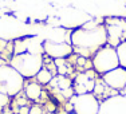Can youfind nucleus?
Wrapping results in <instances>:
<instances>
[{"label":"nucleus","mask_w":126,"mask_h":114,"mask_svg":"<svg viewBox=\"0 0 126 114\" xmlns=\"http://www.w3.org/2000/svg\"><path fill=\"white\" fill-rule=\"evenodd\" d=\"M70 43L77 55L90 58L95 51L107 44V34L103 24H98L94 28H75L70 34Z\"/></svg>","instance_id":"nucleus-1"},{"label":"nucleus","mask_w":126,"mask_h":114,"mask_svg":"<svg viewBox=\"0 0 126 114\" xmlns=\"http://www.w3.org/2000/svg\"><path fill=\"white\" fill-rule=\"evenodd\" d=\"M10 65L23 78H31L36 75L43 67V55L31 52L17 54L11 58Z\"/></svg>","instance_id":"nucleus-2"},{"label":"nucleus","mask_w":126,"mask_h":114,"mask_svg":"<svg viewBox=\"0 0 126 114\" xmlns=\"http://www.w3.org/2000/svg\"><path fill=\"white\" fill-rule=\"evenodd\" d=\"M91 65L93 70L98 74H102V75L119 67V61L115 47L110 46V44H105L103 47L97 50L95 54L93 55Z\"/></svg>","instance_id":"nucleus-3"},{"label":"nucleus","mask_w":126,"mask_h":114,"mask_svg":"<svg viewBox=\"0 0 126 114\" xmlns=\"http://www.w3.org/2000/svg\"><path fill=\"white\" fill-rule=\"evenodd\" d=\"M23 85H24V78L11 65L0 66V93L14 97L22 91Z\"/></svg>","instance_id":"nucleus-4"},{"label":"nucleus","mask_w":126,"mask_h":114,"mask_svg":"<svg viewBox=\"0 0 126 114\" xmlns=\"http://www.w3.org/2000/svg\"><path fill=\"white\" fill-rule=\"evenodd\" d=\"M107 34V44L117 47L126 40V19L124 17H107L103 23Z\"/></svg>","instance_id":"nucleus-5"},{"label":"nucleus","mask_w":126,"mask_h":114,"mask_svg":"<svg viewBox=\"0 0 126 114\" xmlns=\"http://www.w3.org/2000/svg\"><path fill=\"white\" fill-rule=\"evenodd\" d=\"M70 102L74 106L75 114H98L101 103L93 93L77 94L70 98Z\"/></svg>","instance_id":"nucleus-6"},{"label":"nucleus","mask_w":126,"mask_h":114,"mask_svg":"<svg viewBox=\"0 0 126 114\" xmlns=\"http://www.w3.org/2000/svg\"><path fill=\"white\" fill-rule=\"evenodd\" d=\"M43 51L44 55L52 59H64L71 56L74 52L73 46L68 42H56L52 39H46L43 42Z\"/></svg>","instance_id":"nucleus-7"},{"label":"nucleus","mask_w":126,"mask_h":114,"mask_svg":"<svg viewBox=\"0 0 126 114\" xmlns=\"http://www.w3.org/2000/svg\"><path fill=\"white\" fill-rule=\"evenodd\" d=\"M95 71L87 70L85 73H80L75 77L74 81V93L75 94H86V93H93L95 86Z\"/></svg>","instance_id":"nucleus-8"},{"label":"nucleus","mask_w":126,"mask_h":114,"mask_svg":"<svg viewBox=\"0 0 126 114\" xmlns=\"http://www.w3.org/2000/svg\"><path fill=\"white\" fill-rule=\"evenodd\" d=\"M102 81L106 83V86H109L113 90H117V91L124 90L126 87V68L119 66L109 73L103 74Z\"/></svg>","instance_id":"nucleus-9"},{"label":"nucleus","mask_w":126,"mask_h":114,"mask_svg":"<svg viewBox=\"0 0 126 114\" xmlns=\"http://www.w3.org/2000/svg\"><path fill=\"white\" fill-rule=\"evenodd\" d=\"M98 114H126V97L115 95L101 103Z\"/></svg>","instance_id":"nucleus-10"},{"label":"nucleus","mask_w":126,"mask_h":114,"mask_svg":"<svg viewBox=\"0 0 126 114\" xmlns=\"http://www.w3.org/2000/svg\"><path fill=\"white\" fill-rule=\"evenodd\" d=\"M48 85L54 91L58 93L59 95H62L63 98H68L70 99L74 95L73 82H71L70 78H67L64 75H55Z\"/></svg>","instance_id":"nucleus-11"},{"label":"nucleus","mask_w":126,"mask_h":114,"mask_svg":"<svg viewBox=\"0 0 126 114\" xmlns=\"http://www.w3.org/2000/svg\"><path fill=\"white\" fill-rule=\"evenodd\" d=\"M24 93H26V97L31 101H38L42 95V87L40 85L36 82H31L26 86L24 89Z\"/></svg>","instance_id":"nucleus-12"},{"label":"nucleus","mask_w":126,"mask_h":114,"mask_svg":"<svg viewBox=\"0 0 126 114\" xmlns=\"http://www.w3.org/2000/svg\"><path fill=\"white\" fill-rule=\"evenodd\" d=\"M54 61H55L56 71H58L59 75L67 77V74H70L71 71H73V68H71V65L68 63L67 58H64V59H54Z\"/></svg>","instance_id":"nucleus-13"},{"label":"nucleus","mask_w":126,"mask_h":114,"mask_svg":"<svg viewBox=\"0 0 126 114\" xmlns=\"http://www.w3.org/2000/svg\"><path fill=\"white\" fill-rule=\"evenodd\" d=\"M35 77H36V81L39 83H42V85H48L55 75H54L50 70H47L46 67H42V70L39 71Z\"/></svg>","instance_id":"nucleus-14"},{"label":"nucleus","mask_w":126,"mask_h":114,"mask_svg":"<svg viewBox=\"0 0 126 114\" xmlns=\"http://www.w3.org/2000/svg\"><path fill=\"white\" fill-rule=\"evenodd\" d=\"M117 50V55H118V61H119V66L126 68V40L119 43L115 47Z\"/></svg>","instance_id":"nucleus-15"},{"label":"nucleus","mask_w":126,"mask_h":114,"mask_svg":"<svg viewBox=\"0 0 126 114\" xmlns=\"http://www.w3.org/2000/svg\"><path fill=\"white\" fill-rule=\"evenodd\" d=\"M28 114H43V109L38 105H34V106L30 107V113Z\"/></svg>","instance_id":"nucleus-16"},{"label":"nucleus","mask_w":126,"mask_h":114,"mask_svg":"<svg viewBox=\"0 0 126 114\" xmlns=\"http://www.w3.org/2000/svg\"><path fill=\"white\" fill-rule=\"evenodd\" d=\"M28 113H30L28 106H20L19 107V114H28Z\"/></svg>","instance_id":"nucleus-17"},{"label":"nucleus","mask_w":126,"mask_h":114,"mask_svg":"<svg viewBox=\"0 0 126 114\" xmlns=\"http://www.w3.org/2000/svg\"><path fill=\"white\" fill-rule=\"evenodd\" d=\"M1 114H14V113L11 112V110H5V112H3Z\"/></svg>","instance_id":"nucleus-18"},{"label":"nucleus","mask_w":126,"mask_h":114,"mask_svg":"<svg viewBox=\"0 0 126 114\" xmlns=\"http://www.w3.org/2000/svg\"><path fill=\"white\" fill-rule=\"evenodd\" d=\"M63 114H75V113H68V112H66V113H63Z\"/></svg>","instance_id":"nucleus-19"}]
</instances>
